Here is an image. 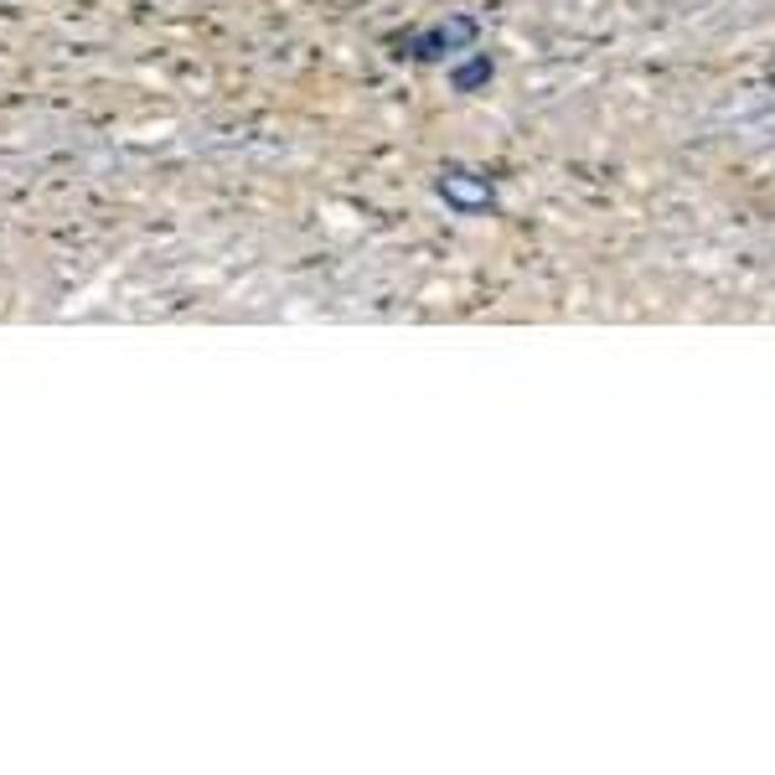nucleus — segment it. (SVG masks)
I'll return each instance as SVG.
<instances>
[{
  "mask_svg": "<svg viewBox=\"0 0 775 775\" xmlns=\"http://www.w3.org/2000/svg\"><path fill=\"white\" fill-rule=\"evenodd\" d=\"M439 197L456 207V212H466V218H471V212H487V207L496 203L491 182L487 176H471V171H445V176H439Z\"/></svg>",
  "mask_w": 775,
  "mask_h": 775,
  "instance_id": "obj_1",
  "label": "nucleus"
},
{
  "mask_svg": "<svg viewBox=\"0 0 775 775\" xmlns=\"http://www.w3.org/2000/svg\"><path fill=\"white\" fill-rule=\"evenodd\" d=\"M476 32H481V26H476V17H456L450 26H435V32L424 36L419 57H445V52H456V47H471Z\"/></svg>",
  "mask_w": 775,
  "mask_h": 775,
  "instance_id": "obj_2",
  "label": "nucleus"
},
{
  "mask_svg": "<svg viewBox=\"0 0 775 775\" xmlns=\"http://www.w3.org/2000/svg\"><path fill=\"white\" fill-rule=\"evenodd\" d=\"M487 78H491V57H487V52H476L471 68H456V73H450V84H456L460 94H471V88L487 84Z\"/></svg>",
  "mask_w": 775,
  "mask_h": 775,
  "instance_id": "obj_3",
  "label": "nucleus"
}]
</instances>
